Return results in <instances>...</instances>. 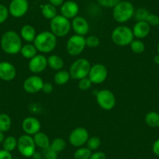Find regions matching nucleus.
<instances>
[{
    "mask_svg": "<svg viewBox=\"0 0 159 159\" xmlns=\"http://www.w3.org/2000/svg\"><path fill=\"white\" fill-rule=\"evenodd\" d=\"M0 45L2 51L9 55H16L20 52L22 48V38L16 31L9 30L1 38Z\"/></svg>",
    "mask_w": 159,
    "mask_h": 159,
    "instance_id": "nucleus-1",
    "label": "nucleus"
},
{
    "mask_svg": "<svg viewBox=\"0 0 159 159\" xmlns=\"http://www.w3.org/2000/svg\"><path fill=\"white\" fill-rule=\"evenodd\" d=\"M34 45L38 52L49 53L56 48L57 45V38L51 31H42L37 34L34 41Z\"/></svg>",
    "mask_w": 159,
    "mask_h": 159,
    "instance_id": "nucleus-2",
    "label": "nucleus"
},
{
    "mask_svg": "<svg viewBox=\"0 0 159 159\" xmlns=\"http://www.w3.org/2000/svg\"><path fill=\"white\" fill-rule=\"evenodd\" d=\"M135 10L132 2L126 0H121L112 8L113 19L120 24L126 23L134 17Z\"/></svg>",
    "mask_w": 159,
    "mask_h": 159,
    "instance_id": "nucleus-3",
    "label": "nucleus"
},
{
    "mask_svg": "<svg viewBox=\"0 0 159 159\" xmlns=\"http://www.w3.org/2000/svg\"><path fill=\"white\" fill-rule=\"evenodd\" d=\"M111 38L113 43L118 46H127L134 40V35L130 27L121 25L112 30Z\"/></svg>",
    "mask_w": 159,
    "mask_h": 159,
    "instance_id": "nucleus-4",
    "label": "nucleus"
},
{
    "mask_svg": "<svg viewBox=\"0 0 159 159\" xmlns=\"http://www.w3.org/2000/svg\"><path fill=\"white\" fill-rule=\"evenodd\" d=\"M51 32L56 38H63L70 33L71 30V23L70 20L62 15H56L50 20Z\"/></svg>",
    "mask_w": 159,
    "mask_h": 159,
    "instance_id": "nucleus-5",
    "label": "nucleus"
},
{
    "mask_svg": "<svg viewBox=\"0 0 159 159\" xmlns=\"http://www.w3.org/2000/svg\"><path fill=\"white\" fill-rule=\"evenodd\" d=\"M91 67V65L88 59L80 58L72 63L69 72L72 79L80 80L88 76Z\"/></svg>",
    "mask_w": 159,
    "mask_h": 159,
    "instance_id": "nucleus-6",
    "label": "nucleus"
},
{
    "mask_svg": "<svg viewBox=\"0 0 159 159\" xmlns=\"http://www.w3.org/2000/svg\"><path fill=\"white\" fill-rule=\"evenodd\" d=\"M86 48V38L84 36L72 35L67 41L66 51L71 56H77L81 54Z\"/></svg>",
    "mask_w": 159,
    "mask_h": 159,
    "instance_id": "nucleus-7",
    "label": "nucleus"
},
{
    "mask_svg": "<svg viewBox=\"0 0 159 159\" xmlns=\"http://www.w3.org/2000/svg\"><path fill=\"white\" fill-rule=\"evenodd\" d=\"M17 149L20 154L25 157H32L36 151V145L32 136L24 134L17 140Z\"/></svg>",
    "mask_w": 159,
    "mask_h": 159,
    "instance_id": "nucleus-8",
    "label": "nucleus"
},
{
    "mask_svg": "<svg viewBox=\"0 0 159 159\" xmlns=\"http://www.w3.org/2000/svg\"><path fill=\"white\" fill-rule=\"evenodd\" d=\"M96 102L98 105L105 111H110L115 107L116 99L114 94L108 89H103L98 91L96 94Z\"/></svg>",
    "mask_w": 159,
    "mask_h": 159,
    "instance_id": "nucleus-9",
    "label": "nucleus"
},
{
    "mask_svg": "<svg viewBox=\"0 0 159 159\" xmlns=\"http://www.w3.org/2000/svg\"><path fill=\"white\" fill-rule=\"evenodd\" d=\"M89 137V133L86 128L76 127L70 133L69 142L75 148H80L86 144Z\"/></svg>",
    "mask_w": 159,
    "mask_h": 159,
    "instance_id": "nucleus-10",
    "label": "nucleus"
},
{
    "mask_svg": "<svg viewBox=\"0 0 159 159\" xmlns=\"http://www.w3.org/2000/svg\"><path fill=\"white\" fill-rule=\"evenodd\" d=\"M107 76H108V70L106 66L103 64L97 63L91 66L88 77L92 84H100L105 81Z\"/></svg>",
    "mask_w": 159,
    "mask_h": 159,
    "instance_id": "nucleus-11",
    "label": "nucleus"
},
{
    "mask_svg": "<svg viewBox=\"0 0 159 159\" xmlns=\"http://www.w3.org/2000/svg\"><path fill=\"white\" fill-rule=\"evenodd\" d=\"M29 2L27 0H12L9 5V13L15 18H20L27 13Z\"/></svg>",
    "mask_w": 159,
    "mask_h": 159,
    "instance_id": "nucleus-12",
    "label": "nucleus"
},
{
    "mask_svg": "<svg viewBox=\"0 0 159 159\" xmlns=\"http://www.w3.org/2000/svg\"><path fill=\"white\" fill-rule=\"evenodd\" d=\"M44 81L42 77L38 75L28 76L24 81L23 88L24 91L28 94H36L42 91Z\"/></svg>",
    "mask_w": 159,
    "mask_h": 159,
    "instance_id": "nucleus-13",
    "label": "nucleus"
},
{
    "mask_svg": "<svg viewBox=\"0 0 159 159\" xmlns=\"http://www.w3.org/2000/svg\"><path fill=\"white\" fill-rule=\"evenodd\" d=\"M48 66L47 58L43 55H36L34 57L30 59L28 63V69L31 73H42Z\"/></svg>",
    "mask_w": 159,
    "mask_h": 159,
    "instance_id": "nucleus-14",
    "label": "nucleus"
},
{
    "mask_svg": "<svg viewBox=\"0 0 159 159\" xmlns=\"http://www.w3.org/2000/svg\"><path fill=\"white\" fill-rule=\"evenodd\" d=\"M42 128L41 123L35 117H26L22 122V129L25 134L34 136L37 133L40 132Z\"/></svg>",
    "mask_w": 159,
    "mask_h": 159,
    "instance_id": "nucleus-15",
    "label": "nucleus"
},
{
    "mask_svg": "<svg viewBox=\"0 0 159 159\" xmlns=\"http://www.w3.org/2000/svg\"><path fill=\"white\" fill-rule=\"evenodd\" d=\"M79 11V5L73 0L66 1L60 7L61 15L69 20H73V18L77 16Z\"/></svg>",
    "mask_w": 159,
    "mask_h": 159,
    "instance_id": "nucleus-16",
    "label": "nucleus"
},
{
    "mask_svg": "<svg viewBox=\"0 0 159 159\" xmlns=\"http://www.w3.org/2000/svg\"><path fill=\"white\" fill-rule=\"evenodd\" d=\"M71 28L74 30L76 34L84 36L89 32L90 27L88 20L84 17L77 16L72 20Z\"/></svg>",
    "mask_w": 159,
    "mask_h": 159,
    "instance_id": "nucleus-17",
    "label": "nucleus"
},
{
    "mask_svg": "<svg viewBox=\"0 0 159 159\" xmlns=\"http://www.w3.org/2000/svg\"><path fill=\"white\" fill-rule=\"evenodd\" d=\"M16 76V70L14 66L9 62H0V79L4 81H11Z\"/></svg>",
    "mask_w": 159,
    "mask_h": 159,
    "instance_id": "nucleus-18",
    "label": "nucleus"
},
{
    "mask_svg": "<svg viewBox=\"0 0 159 159\" xmlns=\"http://www.w3.org/2000/svg\"><path fill=\"white\" fill-rule=\"evenodd\" d=\"M134 38L137 39H143L147 38L151 31V26L146 21H138L134 24L132 29Z\"/></svg>",
    "mask_w": 159,
    "mask_h": 159,
    "instance_id": "nucleus-19",
    "label": "nucleus"
},
{
    "mask_svg": "<svg viewBox=\"0 0 159 159\" xmlns=\"http://www.w3.org/2000/svg\"><path fill=\"white\" fill-rule=\"evenodd\" d=\"M20 35L23 40L30 43V42H34L37 36V32L34 27L29 24H26L21 28Z\"/></svg>",
    "mask_w": 159,
    "mask_h": 159,
    "instance_id": "nucleus-20",
    "label": "nucleus"
},
{
    "mask_svg": "<svg viewBox=\"0 0 159 159\" xmlns=\"http://www.w3.org/2000/svg\"><path fill=\"white\" fill-rule=\"evenodd\" d=\"M32 137H33L35 145L38 148L45 150L50 147L51 141H50L48 135L46 134H45V133L38 132L34 136H32Z\"/></svg>",
    "mask_w": 159,
    "mask_h": 159,
    "instance_id": "nucleus-21",
    "label": "nucleus"
},
{
    "mask_svg": "<svg viewBox=\"0 0 159 159\" xmlns=\"http://www.w3.org/2000/svg\"><path fill=\"white\" fill-rule=\"evenodd\" d=\"M47 60H48V66L52 70L59 71L63 68V59L58 55H51L49 57L47 58Z\"/></svg>",
    "mask_w": 159,
    "mask_h": 159,
    "instance_id": "nucleus-22",
    "label": "nucleus"
},
{
    "mask_svg": "<svg viewBox=\"0 0 159 159\" xmlns=\"http://www.w3.org/2000/svg\"><path fill=\"white\" fill-rule=\"evenodd\" d=\"M20 54L25 59H30L38 55V50L34 44L28 43L23 45L20 50Z\"/></svg>",
    "mask_w": 159,
    "mask_h": 159,
    "instance_id": "nucleus-23",
    "label": "nucleus"
},
{
    "mask_svg": "<svg viewBox=\"0 0 159 159\" xmlns=\"http://www.w3.org/2000/svg\"><path fill=\"white\" fill-rule=\"evenodd\" d=\"M71 78L70 72L66 70H61L57 71L54 76V81L57 85H64L70 80Z\"/></svg>",
    "mask_w": 159,
    "mask_h": 159,
    "instance_id": "nucleus-24",
    "label": "nucleus"
},
{
    "mask_svg": "<svg viewBox=\"0 0 159 159\" xmlns=\"http://www.w3.org/2000/svg\"><path fill=\"white\" fill-rule=\"evenodd\" d=\"M42 14L45 19L52 20L57 15L56 7L50 3H46L42 7Z\"/></svg>",
    "mask_w": 159,
    "mask_h": 159,
    "instance_id": "nucleus-25",
    "label": "nucleus"
},
{
    "mask_svg": "<svg viewBox=\"0 0 159 159\" xmlns=\"http://www.w3.org/2000/svg\"><path fill=\"white\" fill-rule=\"evenodd\" d=\"M145 123L151 127H159V113L154 111L147 113L145 116Z\"/></svg>",
    "mask_w": 159,
    "mask_h": 159,
    "instance_id": "nucleus-26",
    "label": "nucleus"
},
{
    "mask_svg": "<svg viewBox=\"0 0 159 159\" xmlns=\"http://www.w3.org/2000/svg\"><path fill=\"white\" fill-rule=\"evenodd\" d=\"M12 120L10 116L5 113L0 114V131L6 133L11 128Z\"/></svg>",
    "mask_w": 159,
    "mask_h": 159,
    "instance_id": "nucleus-27",
    "label": "nucleus"
},
{
    "mask_svg": "<svg viewBox=\"0 0 159 159\" xmlns=\"http://www.w3.org/2000/svg\"><path fill=\"white\" fill-rule=\"evenodd\" d=\"M2 147H3L4 150L12 152L17 148V140L13 136L6 137L2 143Z\"/></svg>",
    "mask_w": 159,
    "mask_h": 159,
    "instance_id": "nucleus-28",
    "label": "nucleus"
},
{
    "mask_svg": "<svg viewBox=\"0 0 159 159\" xmlns=\"http://www.w3.org/2000/svg\"><path fill=\"white\" fill-rule=\"evenodd\" d=\"M91 154H92V151L89 148L80 147L76 150L73 156L75 159H89Z\"/></svg>",
    "mask_w": 159,
    "mask_h": 159,
    "instance_id": "nucleus-29",
    "label": "nucleus"
},
{
    "mask_svg": "<svg viewBox=\"0 0 159 159\" xmlns=\"http://www.w3.org/2000/svg\"><path fill=\"white\" fill-rule=\"evenodd\" d=\"M66 140L62 138H59H59L54 139L51 142V144H50V148L57 153L63 151L66 148Z\"/></svg>",
    "mask_w": 159,
    "mask_h": 159,
    "instance_id": "nucleus-30",
    "label": "nucleus"
},
{
    "mask_svg": "<svg viewBox=\"0 0 159 159\" xmlns=\"http://www.w3.org/2000/svg\"><path fill=\"white\" fill-rule=\"evenodd\" d=\"M131 50L133 52L136 53V54H140L143 53L145 50V45L141 40L140 39H134L131 44L129 45Z\"/></svg>",
    "mask_w": 159,
    "mask_h": 159,
    "instance_id": "nucleus-31",
    "label": "nucleus"
},
{
    "mask_svg": "<svg viewBox=\"0 0 159 159\" xmlns=\"http://www.w3.org/2000/svg\"><path fill=\"white\" fill-rule=\"evenodd\" d=\"M87 148H89L91 151H96L101 146V140L99 137L94 136V137H89L88 142H87Z\"/></svg>",
    "mask_w": 159,
    "mask_h": 159,
    "instance_id": "nucleus-32",
    "label": "nucleus"
},
{
    "mask_svg": "<svg viewBox=\"0 0 159 159\" xmlns=\"http://www.w3.org/2000/svg\"><path fill=\"white\" fill-rule=\"evenodd\" d=\"M149 11L145 8H138L135 10L134 13V19L138 21H146L147 17L149 15Z\"/></svg>",
    "mask_w": 159,
    "mask_h": 159,
    "instance_id": "nucleus-33",
    "label": "nucleus"
},
{
    "mask_svg": "<svg viewBox=\"0 0 159 159\" xmlns=\"http://www.w3.org/2000/svg\"><path fill=\"white\" fill-rule=\"evenodd\" d=\"M100 44V39L95 35H90L86 38V46L89 48H96Z\"/></svg>",
    "mask_w": 159,
    "mask_h": 159,
    "instance_id": "nucleus-34",
    "label": "nucleus"
},
{
    "mask_svg": "<svg viewBox=\"0 0 159 159\" xmlns=\"http://www.w3.org/2000/svg\"><path fill=\"white\" fill-rule=\"evenodd\" d=\"M91 85H92V83H91L89 78L87 76V77L80 80L79 83H78V88L82 91H87L89 88H91Z\"/></svg>",
    "mask_w": 159,
    "mask_h": 159,
    "instance_id": "nucleus-35",
    "label": "nucleus"
},
{
    "mask_svg": "<svg viewBox=\"0 0 159 159\" xmlns=\"http://www.w3.org/2000/svg\"><path fill=\"white\" fill-rule=\"evenodd\" d=\"M98 3L105 8H113L121 0H96Z\"/></svg>",
    "mask_w": 159,
    "mask_h": 159,
    "instance_id": "nucleus-36",
    "label": "nucleus"
},
{
    "mask_svg": "<svg viewBox=\"0 0 159 159\" xmlns=\"http://www.w3.org/2000/svg\"><path fill=\"white\" fill-rule=\"evenodd\" d=\"M9 15H10V13H9L8 8L6 6L0 4V24H3L7 21Z\"/></svg>",
    "mask_w": 159,
    "mask_h": 159,
    "instance_id": "nucleus-37",
    "label": "nucleus"
},
{
    "mask_svg": "<svg viewBox=\"0 0 159 159\" xmlns=\"http://www.w3.org/2000/svg\"><path fill=\"white\" fill-rule=\"evenodd\" d=\"M146 22L151 27H157L159 25V16L154 13H149L146 19Z\"/></svg>",
    "mask_w": 159,
    "mask_h": 159,
    "instance_id": "nucleus-38",
    "label": "nucleus"
},
{
    "mask_svg": "<svg viewBox=\"0 0 159 159\" xmlns=\"http://www.w3.org/2000/svg\"><path fill=\"white\" fill-rule=\"evenodd\" d=\"M42 155H43L45 159H57L58 153L53 151L49 147V148L43 150V154H42Z\"/></svg>",
    "mask_w": 159,
    "mask_h": 159,
    "instance_id": "nucleus-39",
    "label": "nucleus"
},
{
    "mask_svg": "<svg viewBox=\"0 0 159 159\" xmlns=\"http://www.w3.org/2000/svg\"><path fill=\"white\" fill-rule=\"evenodd\" d=\"M89 159H106V154L103 151H95L91 154Z\"/></svg>",
    "mask_w": 159,
    "mask_h": 159,
    "instance_id": "nucleus-40",
    "label": "nucleus"
},
{
    "mask_svg": "<svg viewBox=\"0 0 159 159\" xmlns=\"http://www.w3.org/2000/svg\"><path fill=\"white\" fill-rule=\"evenodd\" d=\"M53 89H54L53 85L51 83L46 82V83H44L42 91H43L45 94H51V93L53 91Z\"/></svg>",
    "mask_w": 159,
    "mask_h": 159,
    "instance_id": "nucleus-41",
    "label": "nucleus"
},
{
    "mask_svg": "<svg viewBox=\"0 0 159 159\" xmlns=\"http://www.w3.org/2000/svg\"><path fill=\"white\" fill-rule=\"evenodd\" d=\"M0 159H13L11 152L6 150H0Z\"/></svg>",
    "mask_w": 159,
    "mask_h": 159,
    "instance_id": "nucleus-42",
    "label": "nucleus"
},
{
    "mask_svg": "<svg viewBox=\"0 0 159 159\" xmlns=\"http://www.w3.org/2000/svg\"><path fill=\"white\" fill-rule=\"evenodd\" d=\"M152 151L154 155L159 157V138L157 139L153 143L152 145Z\"/></svg>",
    "mask_w": 159,
    "mask_h": 159,
    "instance_id": "nucleus-43",
    "label": "nucleus"
},
{
    "mask_svg": "<svg viewBox=\"0 0 159 159\" xmlns=\"http://www.w3.org/2000/svg\"><path fill=\"white\" fill-rule=\"evenodd\" d=\"M48 3L52 4V5H53L56 7H61V6L62 5V3L65 2L64 0H48Z\"/></svg>",
    "mask_w": 159,
    "mask_h": 159,
    "instance_id": "nucleus-44",
    "label": "nucleus"
},
{
    "mask_svg": "<svg viewBox=\"0 0 159 159\" xmlns=\"http://www.w3.org/2000/svg\"><path fill=\"white\" fill-rule=\"evenodd\" d=\"M42 157H43V155H42V153L38 152V151H35L34 154L32 156V157H33L34 159H42Z\"/></svg>",
    "mask_w": 159,
    "mask_h": 159,
    "instance_id": "nucleus-45",
    "label": "nucleus"
},
{
    "mask_svg": "<svg viewBox=\"0 0 159 159\" xmlns=\"http://www.w3.org/2000/svg\"><path fill=\"white\" fill-rule=\"evenodd\" d=\"M5 134H4L3 132L0 131V143H3L4 140H5Z\"/></svg>",
    "mask_w": 159,
    "mask_h": 159,
    "instance_id": "nucleus-46",
    "label": "nucleus"
},
{
    "mask_svg": "<svg viewBox=\"0 0 159 159\" xmlns=\"http://www.w3.org/2000/svg\"><path fill=\"white\" fill-rule=\"evenodd\" d=\"M154 63H156L157 65H159V55H156L154 57Z\"/></svg>",
    "mask_w": 159,
    "mask_h": 159,
    "instance_id": "nucleus-47",
    "label": "nucleus"
},
{
    "mask_svg": "<svg viewBox=\"0 0 159 159\" xmlns=\"http://www.w3.org/2000/svg\"><path fill=\"white\" fill-rule=\"evenodd\" d=\"M157 54L159 55V42L157 43Z\"/></svg>",
    "mask_w": 159,
    "mask_h": 159,
    "instance_id": "nucleus-48",
    "label": "nucleus"
},
{
    "mask_svg": "<svg viewBox=\"0 0 159 159\" xmlns=\"http://www.w3.org/2000/svg\"><path fill=\"white\" fill-rule=\"evenodd\" d=\"M157 27H158V29H159V25H158V26H157Z\"/></svg>",
    "mask_w": 159,
    "mask_h": 159,
    "instance_id": "nucleus-49",
    "label": "nucleus"
},
{
    "mask_svg": "<svg viewBox=\"0 0 159 159\" xmlns=\"http://www.w3.org/2000/svg\"><path fill=\"white\" fill-rule=\"evenodd\" d=\"M15 159H20V158H15Z\"/></svg>",
    "mask_w": 159,
    "mask_h": 159,
    "instance_id": "nucleus-50",
    "label": "nucleus"
}]
</instances>
